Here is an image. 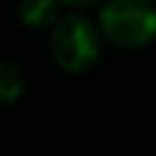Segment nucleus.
<instances>
[{
    "label": "nucleus",
    "mask_w": 156,
    "mask_h": 156,
    "mask_svg": "<svg viewBox=\"0 0 156 156\" xmlns=\"http://www.w3.org/2000/svg\"><path fill=\"white\" fill-rule=\"evenodd\" d=\"M60 3H69V5H90L96 0H60Z\"/></svg>",
    "instance_id": "obj_5"
},
{
    "label": "nucleus",
    "mask_w": 156,
    "mask_h": 156,
    "mask_svg": "<svg viewBox=\"0 0 156 156\" xmlns=\"http://www.w3.org/2000/svg\"><path fill=\"white\" fill-rule=\"evenodd\" d=\"M99 33L121 49H140L156 38V5L151 0H104Z\"/></svg>",
    "instance_id": "obj_2"
},
{
    "label": "nucleus",
    "mask_w": 156,
    "mask_h": 156,
    "mask_svg": "<svg viewBox=\"0 0 156 156\" xmlns=\"http://www.w3.org/2000/svg\"><path fill=\"white\" fill-rule=\"evenodd\" d=\"M49 55L63 71H85L101 55L99 25L82 14H66L49 27Z\"/></svg>",
    "instance_id": "obj_1"
},
{
    "label": "nucleus",
    "mask_w": 156,
    "mask_h": 156,
    "mask_svg": "<svg viewBox=\"0 0 156 156\" xmlns=\"http://www.w3.org/2000/svg\"><path fill=\"white\" fill-rule=\"evenodd\" d=\"M16 14L25 27H52L60 19V0H19Z\"/></svg>",
    "instance_id": "obj_3"
},
{
    "label": "nucleus",
    "mask_w": 156,
    "mask_h": 156,
    "mask_svg": "<svg viewBox=\"0 0 156 156\" xmlns=\"http://www.w3.org/2000/svg\"><path fill=\"white\" fill-rule=\"evenodd\" d=\"M25 90V74L22 69L8 60L0 58V101H16Z\"/></svg>",
    "instance_id": "obj_4"
}]
</instances>
